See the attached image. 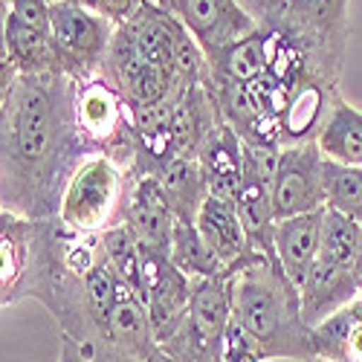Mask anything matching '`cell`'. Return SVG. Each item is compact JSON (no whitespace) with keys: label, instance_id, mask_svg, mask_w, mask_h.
<instances>
[{"label":"cell","instance_id":"obj_19","mask_svg":"<svg viewBox=\"0 0 362 362\" xmlns=\"http://www.w3.org/2000/svg\"><path fill=\"white\" fill-rule=\"evenodd\" d=\"M0 67H12L21 76H49L58 73V58L52 49V35L26 26L15 15L4 12V49Z\"/></svg>","mask_w":362,"mask_h":362},{"label":"cell","instance_id":"obj_3","mask_svg":"<svg viewBox=\"0 0 362 362\" xmlns=\"http://www.w3.org/2000/svg\"><path fill=\"white\" fill-rule=\"evenodd\" d=\"M232 316L269 359L319 362L313 327L301 313V293L276 255L255 252L232 273Z\"/></svg>","mask_w":362,"mask_h":362},{"label":"cell","instance_id":"obj_8","mask_svg":"<svg viewBox=\"0 0 362 362\" xmlns=\"http://www.w3.org/2000/svg\"><path fill=\"white\" fill-rule=\"evenodd\" d=\"M113 33L116 26L107 18L84 9L76 0L49 4V35L58 58V73L73 81L102 73Z\"/></svg>","mask_w":362,"mask_h":362},{"label":"cell","instance_id":"obj_37","mask_svg":"<svg viewBox=\"0 0 362 362\" xmlns=\"http://www.w3.org/2000/svg\"><path fill=\"white\" fill-rule=\"evenodd\" d=\"M148 362H177V359H174L171 354H165L163 348H157L154 354H151V356H148Z\"/></svg>","mask_w":362,"mask_h":362},{"label":"cell","instance_id":"obj_38","mask_svg":"<svg viewBox=\"0 0 362 362\" xmlns=\"http://www.w3.org/2000/svg\"><path fill=\"white\" fill-rule=\"evenodd\" d=\"M356 284H359V293H362V250H359V258H356Z\"/></svg>","mask_w":362,"mask_h":362},{"label":"cell","instance_id":"obj_22","mask_svg":"<svg viewBox=\"0 0 362 362\" xmlns=\"http://www.w3.org/2000/svg\"><path fill=\"white\" fill-rule=\"evenodd\" d=\"M35 221L0 209V305H15L33 252Z\"/></svg>","mask_w":362,"mask_h":362},{"label":"cell","instance_id":"obj_26","mask_svg":"<svg viewBox=\"0 0 362 362\" xmlns=\"http://www.w3.org/2000/svg\"><path fill=\"white\" fill-rule=\"evenodd\" d=\"M168 261L183 276H189L192 281H197V279H215V276L223 273L221 261L215 258V252L209 250V244L203 240V235L197 229V221H177L174 223Z\"/></svg>","mask_w":362,"mask_h":362},{"label":"cell","instance_id":"obj_17","mask_svg":"<svg viewBox=\"0 0 362 362\" xmlns=\"http://www.w3.org/2000/svg\"><path fill=\"white\" fill-rule=\"evenodd\" d=\"M197 229L209 244V250L221 261L226 276H232L240 264H247L255 255V250L250 247L247 229L240 223L235 200H221L209 194V200L203 203L197 215Z\"/></svg>","mask_w":362,"mask_h":362},{"label":"cell","instance_id":"obj_5","mask_svg":"<svg viewBox=\"0 0 362 362\" xmlns=\"http://www.w3.org/2000/svg\"><path fill=\"white\" fill-rule=\"evenodd\" d=\"M125 192L128 171L102 154H93L70 177L55 218L73 232L102 235L125 221Z\"/></svg>","mask_w":362,"mask_h":362},{"label":"cell","instance_id":"obj_7","mask_svg":"<svg viewBox=\"0 0 362 362\" xmlns=\"http://www.w3.org/2000/svg\"><path fill=\"white\" fill-rule=\"evenodd\" d=\"M232 322V276L197 279L192 308L180 327L160 345L177 362H223V339Z\"/></svg>","mask_w":362,"mask_h":362},{"label":"cell","instance_id":"obj_36","mask_svg":"<svg viewBox=\"0 0 362 362\" xmlns=\"http://www.w3.org/2000/svg\"><path fill=\"white\" fill-rule=\"evenodd\" d=\"M240 6H244L258 23H264L267 18H273L276 12H279V6H281V0H238Z\"/></svg>","mask_w":362,"mask_h":362},{"label":"cell","instance_id":"obj_13","mask_svg":"<svg viewBox=\"0 0 362 362\" xmlns=\"http://www.w3.org/2000/svg\"><path fill=\"white\" fill-rule=\"evenodd\" d=\"M125 223L139 238L142 250L168 255L177 218H174V209L165 197L160 177H154V174H128Z\"/></svg>","mask_w":362,"mask_h":362},{"label":"cell","instance_id":"obj_11","mask_svg":"<svg viewBox=\"0 0 362 362\" xmlns=\"http://www.w3.org/2000/svg\"><path fill=\"white\" fill-rule=\"evenodd\" d=\"M168 12L183 21L197 38L209 64H215L229 47L258 29V21L238 0H171Z\"/></svg>","mask_w":362,"mask_h":362},{"label":"cell","instance_id":"obj_27","mask_svg":"<svg viewBox=\"0 0 362 362\" xmlns=\"http://www.w3.org/2000/svg\"><path fill=\"white\" fill-rule=\"evenodd\" d=\"M359 250H362V223L337 212V209H325L319 258H325L330 264H339V267H348V269H356Z\"/></svg>","mask_w":362,"mask_h":362},{"label":"cell","instance_id":"obj_21","mask_svg":"<svg viewBox=\"0 0 362 362\" xmlns=\"http://www.w3.org/2000/svg\"><path fill=\"white\" fill-rule=\"evenodd\" d=\"M200 168L206 174L209 194L221 200H235L244 180V142L223 122L200 154Z\"/></svg>","mask_w":362,"mask_h":362},{"label":"cell","instance_id":"obj_39","mask_svg":"<svg viewBox=\"0 0 362 362\" xmlns=\"http://www.w3.org/2000/svg\"><path fill=\"white\" fill-rule=\"evenodd\" d=\"M148 4H154V6H163V9H168V4H171V0H148Z\"/></svg>","mask_w":362,"mask_h":362},{"label":"cell","instance_id":"obj_18","mask_svg":"<svg viewBox=\"0 0 362 362\" xmlns=\"http://www.w3.org/2000/svg\"><path fill=\"white\" fill-rule=\"evenodd\" d=\"M105 339L113 342L116 348H122L125 354L142 359V362H148V356L160 348L142 296L134 287H128L125 281L119 284V298H116V308L110 313Z\"/></svg>","mask_w":362,"mask_h":362},{"label":"cell","instance_id":"obj_28","mask_svg":"<svg viewBox=\"0 0 362 362\" xmlns=\"http://www.w3.org/2000/svg\"><path fill=\"white\" fill-rule=\"evenodd\" d=\"M102 247H105V258L113 267V273L142 296V244L134 235V229L125 221L105 229Z\"/></svg>","mask_w":362,"mask_h":362},{"label":"cell","instance_id":"obj_10","mask_svg":"<svg viewBox=\"0 0 362 362\" xmlns=\"http://www.w3.org/2000/svg\"><path fill=\"white\" fill-rule=\"evenodd\" d=\"M325 157L316 142L281 148L276 183H273V206L276 221L298 218L327 209V186H325Z\"/></svg>","mask_w":362,"mask_h":362},{"label":"cell","instance_id":"obj_15","mask_svg":"<svg viewBox=\"0 0 362 362\" xmlns=\"http://www.w3.org/2000/svg\"><path fill=\"white\" fill-rule=\"evenodd\" d=\"M209 81L189 87L186 96L180 99V105L174 110L171 142H174V154L183 160H200L206 142L223 125L221 107L215 102V93H212V87H209Z\"/></svg>","mask_w":362,"mask_h":362},{"label":"cell","instance_id":"obj_1","mask_svg":"<svg viewBox=\"0 0 362 362\" xmlns=\"http://www.w3.org/2000/svg\"><path fill=\"white\" fill-rule=\"evenodd\" d=\"M93 157L78 134L73 78L18 76L0 87V209L55 218L76 168Z\"/></svg>","mask_w":362,"mask_h":362},{"label":"cell","instance_id":"obj_23","mask_svg":"<svg viewBox=\"0 0 362 362\" xmlns=\"http://www.w3.org/2000/svg\"><path fill=\"white\" fill-rule=\"evenodd\" d=\"M319 362H362V296L313 327Z\"/></svg>","mask_w":362,"mask_h":362},{"label":"cell","instance_id":"obj_25","mask_svg":"<svg viewBox=\"0 0 362 362\" xmlns=\"http://www.w3.org/2000/svg\"><path fill=\"white\" fill-rule=\"evenodd\" d=\"M177 221H197L203 203L209 200V183L197 160L174 157L157 174Z\"/></svg>","mask_w":362,"mask_h":362},{"label":"cell","instance_id":"obj_9","mask_svg":"<svg viewBox=\"0 0 362 362\" xmlns=\"http://www.w3.org/2000/svg\"><path fill=\"white\" fill-rule=\"evenodd\" d=\"M281 148L269 145H244V180L235 197L240 223L247 229L250 247L264 255H276V206L273 183L279 168Z\"/></svg>","mask_w":362,"mask_h":362},{"label":"cell","instance_id":"obj_34","mask_svg":"<svg viewBox=\"0 0 362 362\" xmlns=\"http://www.w3.org/2000/svg\"><path fill=\"white\" fill-rule=\"evenodd\" d=\"M58 362H93V348H90L87 342L73 339V337H62Z\"/></svg>","mask_w":362,"mask_h":362},{"label":"cell","instance_id":"obj_2","mask_svg":"<svg viewBox=\"0 0 362 362\" xmlns=\"http://www.w3.org/2000/svg\"><path fill=\"white\" fill-rule=\"evenodd\" d=\"M102 235L73 232L58 218L35 221L33 252H29L18 301H41L64 337L87 345L102 339V325L87 284L90 273L102 264Z\"/></svg>","mask_w":362,"mask_h":362},{"label":"cell","instance_id":"obj_20","mask_svg":"<svg viewBox=\"0 0 362 362\" xmlns=\"http://www.w3.org/2000/svg\"><path fill=\"white\" fill-rule=\"evenodd\" d=\"M322 218H325V209L276 223V258L281 261L284 273L293 279L296 287H301V281L308 279L310 267L319 258Z\"/></svg>","mask_w":362,"mask_h":362},{"label":"cell","instance_id":"obj_29","mask_svg":"<svg viewBox=\"0 0 362 362\" xmlns=\"http://www.w3.org/2000/svg\"><path fill=\"white\" fill-rule=\"evenodd\" d=\"M212 67V76L218 78H232V81H240V84H252L255 78L264 76V33L261 26L255 29L252 35H247L244 41H238L235 47H229Z\"/></svg>","mask_w":362,"mask_h":362},{"label":"cell","instance_id":"obj_16","mask_svg":"<svg viewBox=\"0 0 362 362\" xmlns=\"http://www.w3.org/2000/svg\"><path fill=\"white\" fill-rule=\"evenodd\" d=\"M298 293H301V313H305V322L310 327H319L325 319L339 313L356 296H362L354 269L330 264L325 258H316Z\"/></svg>","mask_w":362,"mask_h":362},{"label":"cell","instance_id":"obj_35","mask_svg":"<svg viewBox=\"0 0 362 362\" xmlns=\"http://www.w3.org/2000/svg\"><path fill=\"white\" fill-rule=\"evenodd\" d=\"M90 348H93V362H142L131 354H125L122 348H116L113 342L107 339H96V342H90Z\"/></svg>","mask_w":362,"mask_h":362},{"label":"cell","instance_id":"obj_12","mask_svg":"<svg viewBox=\"0 0 362 362\" xmlns=\"http://www.w3.org/2000/svg\"><path fill=\"white\" fill-rule=\"evenodd\" d=\"M192 290H194V281L180 273L168 261V255L142 250V301L148 308L160 345L186 319L192 308Z\"/></svg>","mask_w":362,"mask_h":362},{"label":"cell","instance_id":"obj_4","mask_svg":"<svg viewBox=\"0 0 362 362\" xmlns=\"http://www.w3.org/2000/svg\"><path fill=\"white\" fill-rule=\"evenodd\" d=\"M73 110L87 148L131 174L136 165L134 110L119 96V90L102 73L84 81H73Z\"/></svg>","mask_w":362,"mask_h":362},{"label":"cell","instance_id":"obj_24","mask_svg":"<svg viewBox=\"0 0 362 362\" xmlns=\"http://www.w3.org/2000/svg\"><path fill=\"white\" fill-rule=\"evenodd\" d=\"M322 157L339 165H362V110L342 96L334 102L327 122L316 139Z\"/></svg>","mask_w":362,"mask_h":362},{"label":"cell","instance_id":"obj_6","mask_svg":"<svg viewBox=\"0 0 362 362\" xmlns=\"http://www.w3.org/2000/svg\"><path fill=\"white\" fill-rule=\"evenodd\" d=\"M308 49L310 67L330 84H339L348 49V0H281L273 18ZM264 21V23H267Z\"/></svg>","mask_w":362,"mask_h":362},{"label":"cell","instance_id":"obj_31","mask_svg":"<svg viewBox=\"0 0 362 362\" xmlns=\"http://www.w3.org/2000/svg\"><path fill=\"white\" fill-rule=\"evenodd\" d=\"M223 362H267L258 339L235 316L229 322L226 339H223Z\"/></svg>","mask_w":362,"mask_h":362},{"label":"cell","instance_id":"obj_30","mask_svg":"<svg viewBox=\"0 0 362 362\" xmlns=\"http://www.w3.org/2000/svg\"><path fill=\"white\" fill-rule=\"evenodd\" d=\"M325 186H327V209H337V212L362 223V165H339L327 160Z\"/></svg>","mask_w":362,"mask_h":362},{"label":"cell","instance_id":"obj_33","mask_svg":"<svg viewBox=\"0 0 362 362\" xmlns=\"http://www.w3.org/2000/svg\"><path fill=\"white\" fill-rule=\"evenodd\" d=\"M145 4H148V0H99L96 15L107 18L113 26H122V23H128Z\"/></svg>","mask_w":362,"mask_h":362},{"label":"cell","instance_id":"obj_14","mask_svg":"<svg viewBox=\"0 0 362 362\" xmlns=\"http://www.w3.org/2000/svg\"><path fill=\"white\" fill-rule=\"evenodd\" d=\"M339 96V84H330L316 73L298 81L281 116V148L316 142Z\"/></svg>","mask_w":362,"mask_h":362},{"label":"cell","instance_id":"obj_32","mask_svg":"<svg viewBox=\"0 0 362 362\" xmlns=\"http://www.w3.org/2000/svg\"><path fill=\"white\" fill-rule=\"evenodd\" d=\"M49 4L52 0H4V12L15 15L38 33H49Z\"/></svg>","mask_w":362,"mask_h":362}]
</instances>
